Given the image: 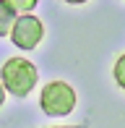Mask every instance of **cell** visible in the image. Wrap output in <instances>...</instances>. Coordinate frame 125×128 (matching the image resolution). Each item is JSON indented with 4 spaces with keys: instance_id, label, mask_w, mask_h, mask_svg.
Returning <instances> with one entry per match:
<instances>
[{
    "instance_id": "cell-5",
    "label": "cell",
    "mask_w": 125,
    "mask_h": 128,
    "mask_svg": "<svg viewBox=\"0 0 125 128\" xmlns=\"http://www.w3.org/2000/svg\"><path fill=\"white\" fill-rule=\"evenodd\" d=\"M5 3L13 13H21V16H26L31 8H37V0H5Z\"/></svg>"
},
{
    "instance_id": "cell-4",
    "label": "cell",
    "mask_w": 125,
    "mask_h": 128,
    "mask_svg": "<svg viewBox=\"0 0 125 128\" xmlns=\"http://www.w3.org/2000/svg\"><path fill=\"white\" fill-rule=\"evenodd\" d=\"M16 18H18V16H16L13 10L8 8V3H0V37L10 34V29H13Z\"/></svg>"
},
{
    "instance_id": "cell-7",
    "label": "cell",
    "mask_w": 125,
    "mask_h": 128,
    "mask_svg": "<svg viewBox=\"0 0 125 128\" xmlns=\"http://www.w3.org/2000/svg\"><path fill=\"white\" fill-rule=\"evenodd\" d=\"M3 102H5V89H3V84H0V107H3Z\"/></svg>"
},
{
    "instance_id": "cell-2",
    "label": "cell",
    "mask_w": 125,
    "mask_h": 128,
    "mask_svg": "<svg viewBox=\"0 0 125 128\" xmlns=\"http://www.w3.org/2000/svg\"><path fill=\"white\" fill-rule=\"evenodd\" d=\"M39 107L52 118L68 115L76 107V92L65 81H50V84H44L42 94H39Z\"/></svg>"
},
{
    "instance_id": "cell-6",
    "label": "cell",
    "mask_w": 125,
    "mask_h": 128,
    "mask_svg": "<svg viewBox=\"0 0 125 128\" xmlns=\"http://www.w3.org/2000/svg\"><path fill=\"white\" fill-rule=\"evenodd\" d=\"M112 73H115V81L120 89H125V52L115 60V68H112Z\"/></svg>"
},
{
    "instance_id": "cell-8",
    "label": "cell",
    "mask_w": 125,
    "mask_h": 128,
    "mask_svg": "<svg viewBox=\"0 0 125 128\" xmlns=\"http://www.w3.org/2000/svg\"><path fill=\"white\" fill-rule=\"evenodd\" d=\"M52 128H81V126H52Z\"/></svg>"
},
{
    "instance_id": "cell-1",
    "label": "cell",
    "mask_w": 125,
    "mask_h": 128,
    "mask_svg": "<svg viewBox=\"0 0 125 128\" xmlns=\"http://www.w3.org/2000/svg\"><path fill=\"white\" fill-rule=\"evenodd\" d=\"M0 76H3V89L10 92L16 97H26L29 92L37 86V66L26 58H8L0 68Z\"/></svg>"
},
{
    "instance_id": "cell-3",
    "label": "cell",
    "mask_w": 125,
    "mask_h": 128,
    "mask_svg": "<svg viewBox=\"0 0 125 128\" xmlns=\"http://www.w3.org/2000/svg\"><path fill=\"white\" fill-rule=\"evenodd\" d=\"M42 37H44V24L37 16H31V13L18 16L13 29H10V39H13V44L21 47V50H34L42 42Z\"/></svg>"
}]
</instances>
